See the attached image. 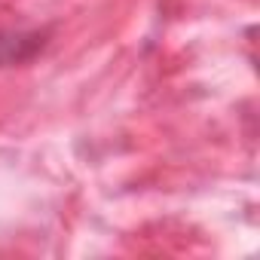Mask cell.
Listing matches in <instances>:
<instances>
[{
    "mask_svg": "<svg viewBox=\"0 0 260 260\" xmlns=\"http://www.w3.org/2000/svg\"><path fill=\"white\" fill-rule=\"evenodd\" d=\"M43 46V34L31 31H10V34H0V64H19L28 61L37 49Z\"/></svg>",
    "mask_w": 260,
    "mask_h": 260,
    "instance_id": "cell-1",
    "label": "cell"
}]
</instances>
